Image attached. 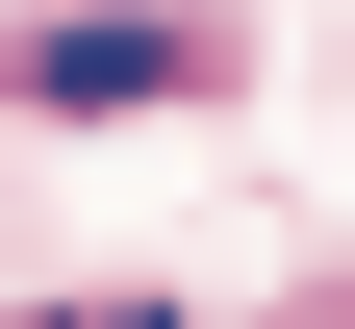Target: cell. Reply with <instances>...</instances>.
Listing matches in <instances>:
<instances>
[{"label": "cell", "mask_w": 355, "mask_h": 329, "mask_svg": "<svg viewBox=\"0 0 355 329\" xmlns=\"http://www.w3.org/2000/svg\"><path fill=\"white\" fill-rule=\"evenodd\" d=\"M26 329H178V304H153V278H102V304H26Z\"/></svg>", "instance_id": "2"}, {"label": "cell", "mask_w": 355, "mask_h": 329, "mask_svg": "<svg viewBox=\"0 0 355 329\" xmlns=\"http://www.w3.org/2000/svg\"><path fill=\"white\" fill-rule=\"evenodd\" d=\"M26 102H51V127H127V102H203V26H51V51H26Z\"/></svg>", "instance_id": "1"}]
</instances>
